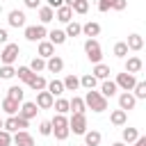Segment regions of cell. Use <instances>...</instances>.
<instances>
[{"label":"cell","mask_w":146,"mask_h":146,"mask_svg":"<svg viewBox=\"0 0 146 146\" xmlns=\"http://www.w3.org/2000/svg\"><path fill=\"white\" fill-rule=\"evenodd\" d=\"M66 32L64 30H52V32H48V41L52 43V46H62V43H66Z\"/></svg>","instance_id":"d6986e66"},{"label":"cell","mask_w":146,"mask_h":146,"mask_svg":"<svg viewBox=\"0 0 146 146\" xmlns=\"http://www.w3.org/2000/svg\"><path fill=\"white\" fill-rule=\"evenodd\" d=\"M68 130L73 135H84L87 132V114H73L68 119Z\"/></svg>","instance_id":"8992f818"},{"label":"cell","mask_w":146,"mask_h":146,"mask_svg":"<svg viewBox=\"0 0 146 146\" xmlns=\"http://www.w3.org/2000/svg\"><path fill=\"white\" fill-rule=\"evenodd\" d=\"M18 55H21L18 43H5V48H2V52H0V62H2L5 66H14V62L18 59Z\"/></svg>","instance_id":"3957f363"},{"label":"cell","mask_w":146,"mask_h":146,"mask_svg":"<svg viewBox=\"0 0 146 146\" xmlns=\"http://www.w3.org/2000/svg\"><path fill=\"white\" fill-rule=\"evenodd\" d=\"M100 139H103V135L98 130H87L84 132V146H100Z\"/></svg>","instance_id":"7402d4cb"},{"label":"cell","mask_w":146,"mask_h":146,"mask_svg":"<svg viewBox=\"0 0 146 146\" xmlns=\"http://www.w3.org/2000/svg\"><path fill=\"white\" fill-rule=\"evenodd\" d=\"M36 112H39V107H36V103H32V100H25V103H21V110H18V116H23V119H34L36 116Z\"/></svg>","instance_id":"8fae6325"},{"label":"cell","mask_w":146,"mask_h":146,"mask_svg":"<svg viewBox=\"0 0 146 146\" xmlns=\"http://www.w3.org/2000/svg\"><path fill=\"white\" fill-rule=\"evenodd\" d=\"M116 91H119V87H116V82H114V80H103V84H100V94H103L105 98L116 96Z\"/></svg>","instance_id":"ac0fdd59"},{"label":"cell","mask_w":146,"mask_h":146,"mask_svg":"<svg viewBox=\"0 0 146 146\" xmlns=\"http://www.w3.org/2000/svg\"><path fill=\"white\" fill-rule=\"evenodd\" d=\"M68 105H71V110H73V114H84V112H87V105H84V98H80V96H73V98L68 100Z\"/></svg>","instance_id":"cb8c5ba5"},{"label":"cell","mask_w":146,"mask_h":146,"mask_svg":"<svg viewBox=\"0 0 146 146\" xmlns=\"http://www.w3.org/2000/svg\"><path fill=\"white\" fill-rule=\"evenodd\" d=\"M46 87H48V82L43 75H34L30 80V89H34V91H46Z\"/></svg>","instance_id":"1f68e13d"},{"label":"cell","mask_w":146,"mask_h":146,"mask_svg":"<svg viewBox=\"0 0 146 146\" xmlns=\"http://www.w3.org/2000/svg\"><path fill=\"white\" fill-rule=\"evenodd\" d=\"M62 82H64V89H66V91H78V89H80V78H75L73 73L66 75Z\"/></svg>","instance_id":"f1b7e54d"},{"label":"cell","mask_w":146,"mask_h":146,"mask_svg":"<svg viewBox=\"0 0 146 146\" xmlns=\"http://www.w3.org/2000/svg\"><path fill=\"white\" fill-rule=\"evenodd\" d=\"M110 73H112V71H110V66H107V64H103V62H100V64H94L91 75H94L96 80H107V78H110Z\"/></svg>","instance_id":"e0dca14e"},{"label":"cell","mask_w":146,"mask_h":146,"mask_svg":"<svg viewBox=\"0 0 146 146\" xmlns=\"http://www.w3.org/2000/svg\"><path fill=\"white\" fill-rule=\"evenodd\" d=\"M55 18H57L59 23H71V21H73V9L64 5V7L55 9Z\"/></svg>","instance_id":"9a60e30c"},{"label":"cell","mask_w":146,"mask_h":146,"mask_svg":"<svg viewBox=\"0 0 146 146\" xmlns=\"http://www.w3.org/2000/svg\"><path fill=\"white\" fill-rule=\"evenodd\" d=\"M11 144L14 146H34V137L27 130H18L11 135Z\"/></svg>","instance_id":"9c48e42d"},{"label":"cell","mask_w":146,"mask_h":146,"mask_svg":"<svg viewBox=\"0 0 146 146\" xmlns=\"http://www.w3.org/2000/svg\"><path fill=\"white\" fill-rule=\"evenodd\" d=\"M114 0H98V11H110Z\"/></svg>","instance_id":"ee69618b"},{"label":"cell","mask_w":146,"mask_h":146,"mask_svg":"<svg viewBox=\"0 0 146 146\" xmlns=\"http://www.w3.org/2000/svg\"><path fill=\"white\" fill-rule=\"evenodd\" d=\"M137 137H139L137 128H123V132H121L123 144H135V141H137Z\"/></svg>","instance_id":"4dcf8cb0"},{"label":"cell","mask_w":146,"mask_h":146,"mask_svg":"<svg viewBox=\"0 0 146 146\" xmlns=\"http://www.w3.org/2000/svg\"><path fill=\"white\" fill-rule=\"evenodd\" d=\"M112 146H125V144H123V141H114Z\"/></svg>","instance_id":"816d5d0a"},{"label":"cell","mask_w":146,"mask_h":146,"mask_svg":"<svg viewBox=\"0 0 146 146\" xmlns=\"http://www.w3.org/2000/svg\"><path fill=\"white\" fill-rule=\"evenodd\" d=\"M14 75H16V68H14V66H5V64L0 66V78H2V80H11Z\"/></svg>","instance_id":"ab89813d"},{"label":"cell","mask_w":146,"mask_h":146,"mask_svg":"<svg viewBox=\"0 0 146 146\" xmlns=\"http://www.w3.org/2000/svg\"><path fill=\"white\" fill-rule=\"evenodd\" d=\"M36 107L39 110H50L52 107V103H55V98H52V94L50 91H36Z\"/></svg>","instance_id":"30bf717a"},{"label":"cell","mask_w":146,"mask_h":146,"mask_svg":"<svg viewBox=\"0 0 146 146\" xmlns=\"http://www.w3.org/2000/svg\"><path fill=\"white\" fill-rule=\"evenodd\" d=\"M0 43H2V46L9 43V32H7L5 27H0Z\"/></svg>","instance_id":"7dc6e473"},{"label":"cell","mask_w":146,"mask_h":146,"mask_svg":"<svg viewBox=\"0 0 146 146\" xmlns=\"http://www.w3.org/2000/svg\"><path fill=\"white\" fill-rule=\"evenodd\" d=\"M50 125H52L55 139H59V141H64V139L71 135V130H68V119H66L64 114H55V116L50 119Z\"/></svg>","instance_id":"7a4b0ae2"},{"label":"cell","mask_w":146,"mask_h":146,"mask_svg":"<svg viewBox=\"0 0 146 146\" xmlns=\"http://www.w3.org/2000/svg\"><path fill=\"white\" fill-rule=\"evenodd\" d=\"M39 21H41V25L55 21V9H50L48 5H46V7H39Z\"/></svg>","instance_id":"484cf974"},{"label":"cell","mask_w":146,"mask_h":146,"mask_svg":"<svg viewBox=\"0 0 146 146\" xmlns=\"http://www.w3.org/2000/svg\"><path fill=\"white\" fill-rule=\"evenodd\" d=\"M128 7V0H114L112 2V9H116V11H123Z\"/></svg>","instance_id":"f6af8a7d"},{"label":"cell","mask_w":146,"mask_h":146,"mask_svg":"<svg viewBox=\"0 0 146 146\" xmlns=\"http://www.w3.org/2000/svg\"><path fill=\"white\" fill-rule=\"evenodd\" d=\"M52 107H55V112H57V114H66V112H71V105H68V100H66V98H55Z\"/></svg>","instance_id":"836d02e7"},{"label":"cell","mask_w":146,"mask_h":146,"mask_svg":"<svg viewBox=\"0 0 146 146\" xmlns=\"http://www.w3.org/2000/svg\"><path fill=\"white\" fill-rule=\"evenodd\" d=\"M2 130H7V132H18L21 128H18V114L16 116H9V119H5V125H2Z\"/></svg>","instance_id":"e575fe53"},{"label":"cell","mask_w":146,"mask_h":146,"mask_svg":"<svg viewBox=\"0 0 146 146\" xmlns=\"http://www.w3.org/2000/svg\"><path fill=\"white\" fill-rule=\"evenodd\" d=\"M114 55L116 57H128V43L125 41H119V43H114Z\"/></svg>","instance_id":"f35d334b"},{"label":"cell","mask_w":146,"mask_h":146,"mask_svg":"<svg viewBox=\"0 0 146 146\" xmlns=\"http://www.w3.org/2000/svg\"><path fill=\"white\" fill-rule=\"evenodd\" d=\"M2 110H5L9 116H16L18 110H21V103H18V100H11V98H2Z\"/></svg>","instance_id":"44dd1931"},{"label":"cell","mask_w":146,"mask_h":146,"mask_svg":"<svg viewBox=\"0 0 146 146\" xmlns=\"http://www.w3.org/2000/svg\"><path fill=\"white\" fill-rule=\"evenodd\" d=\"M71 9H73V14H87L89 11V0H75V5Z\"/></svg>","instance_id":"74e56055"},{"label":"cell","mask_w":146,"mask_h":146,"mask_svg":"<svg viewBox=\"0 0 146 146\" xmlns=\"http://www.w3.org/2000/svg\"><path fill=\"white\" fill-rule=\"evenodd\" d=\"M36 52H39V57H43V59H50V57L55 55V46H52L50 41H39V48H36Z\"/></svg>","instance_id":"2e32d148"},{"label":"cell","mask_w":146,"mask_h":146,"mask_svg":"<svg viewBox=\"0 0 146 146\" xmlns=\"http://www.w3.org/2000/svg\"><path fill=\"white\" fill-rule=\"evenodd\" d=\"M2 125H5V121H2V119H0V130H2Z\"/></svg>","instance_id":"f5cc1de1"},{"label":"cell","mask_w":146,"mask_h":146,"mask_svg":"<svg viewBox=\"0 0 146 146\" xmlns=\"http://www.w3.org/2000/svg\"><path fill=\"white\" fill-rule=\"evenodd\" d=\"M46 91H50V94H52V98H59L66 89H64V82H62V80H52V82H48Z\"/></svg>","instance_id":"603a6c76"},{"label":"cell","mask_w":146,"mask_h":146,"mask_svg":"<svg viewBox=\"0 0 146 146\" xmlns=\"http://www.w3.org/2000/svg\"><path fill=\"white\" fill-rule=\"evenodd\" d=\"M7 21H9L11 27H25V14L21 9H11L9 16H7Z\"/></svg>","instance_id":"7c38bea8"},{"label":"cell","mask_w":146,"mask_h":146,"mask_svg":"<svg viewBox=\"0 0 146 146\" xmlns=\"http://www.w3.org/2000/svg\"><path fill=\"white\" fill-rule=\"evenodd\" d=\"M23 2H25L27 9H39L41 7V0H23Z\"/></svg>","instance_id":"bcb514c9"},{"label":"cell","mask_w":146,"mask_h":146,"mask_svg":"<svg viewBox=\"0 0 146 146\" xmlns=\"http://www.w3.org/2000/svg\"><path fill=\"white\" fill-rule=\"evenodd\" d=\"M114 82H116L119 89H123V91H132L135 84H137L139 80H137L132 73H125V71H123V73H116V80H114Z\"/></svg>","instance_id":"52a82bcc"},{"label":"cell","mask_w":146,"mask_h":146,"mask_svg":"<svg viewBox=\"0 0 146 146\" xmlns=\"http://www.w3.org/2000/svg\"><path fill=\"white\" fill-rule=\"evenodd\" d=\"M132 94H135L137 100H139V98H146V82H137L135 89H132Z\"/></svg>","instance_id":"60d3db41"},{"label":"cell","mask_w":146,"mask_h":146,"mask_svg":"<svg viewBox=\"0 0 146 146\" xmlns=\"http://www.w3.org/2000/svg\"><path fill=\"white\" fill-rule=\"evenodd\" d=\"M30 68H32V73H36V75H39V73H41V71L46 68V59L36 55V57H34V59L30 62Z\"/></svg>","instance_id":"8d00e7d4"},{"label":"cell","mask_w":146,"mask_h":146,"mask_svg":"<svg viewBox=\"0 0 146 146\" xmlns=\"http://www.w3.org/2000/svg\"><path fill=\"white\" fill-rule=\"evenodd\" d=\"M46 68H48L50 73H62V71H64V59L57 57V55H52L50 59H46Z\"/></svg>","instance_id":"5bb4252c"},{"label":"cell","mask_w":146,"mask_h":146,"mask_svg":"<svg viewBox=\"0 0 146 146\" xmlns=\"http://www.w3.org/2000/svg\"><path fill=\"white\" fill-rule=\"evenodd\" d=\"M135 105H137V98H135L132 91H121L119 94V110L128 112V110H135Z\"/></svg>","instance_id":"ba28073f"},{"label":"cell","mask_w":146,"mask_h":146,"mask_svg":"<svg viewBox=\"0 0 146 146\" xmlns=\"http://www.w3.org/2000/svg\"><path fill=\"white\" fill-rule=\"evenodd\" d=\"M141 66H144V62L139 59V57H128L125 59V73H139L141 71Z\"/></svg>","instance_id":"ffe728a7"},{"label":"cell","mask_w":146,"mask_h":146,"mask_svg":"<svg viewBox=\"0 0 146 146\" xmlns=\"http://www.w3.org/2000/svg\"><path fill=\"white\" fill-rule=\"evenodd\" d=\"M48 7L50 9H59V7H64V0H48Z\"/></svg>","instance_id":"c3c4849f"},{"label":"cell","mask_w":146,"mask_h":146,"mask_svg":"<svg viewBox=\"0 0 146 146\" xmlns=\"http://www.w3.org/2000/svg\"><path fill=\"white\" fill-rule=\"evenodd\" d=\"M39 135H43V137H50V135H52L50 121H41V123H39Z\"/></svg>","instance_id":"b9f144b4"},{"label":"cell","mask_w":146,"mask_h":146,"mask_svg":"<svg viewBox=\"0 0 146 146\" xmlns=\"http://www.w3.org/2000/svg\"><path fill=\"white\" fill-rule=\"evenodd\" d=\"M66 36H78V34H82V25L80 23H75V21H71V23H66Z\"/></svg>","instance_id":"d590c367"},{"label":"cell","mask_w":146,"mask_h":146,"mask_svg":"<svg viewBox=\"0 0 146 146\" xmlns=\"http://www.w3.org/2000/svg\"><path fill=\"white\" fill-rule=\"evenodd\" d=\"M84 52H87L89 62H94V64H100V59H103V50H100V43H98V39H87V41H84Z\"/></svg>","instance_id":"277c9868"},{"label":"cell","mask_w":146,"mask_h":146,"mask_svg":"<svg viewBox=\"0 0 146 146\" xmlns=\"http://www.w3.org/2000/svg\"><path fill=\"white\" fill-rule=\"evenodd\" d=\"M132 146H146V135H139V137H137V141H135Z\"/></svg>","instance_id":"681fc988"},{"label":"cell","mask_w":146,"mask_h":146,"mask_svg":"<svg viewBox=\"0 0 146 146\" xmlns=\"http://www.w3.org/2000/svg\"><path fill=\"white\" fill-rule=\"evenodd\" d=\"M125 121H128V112H123V110H114L110 114V123L112 125H125Z\"/></svg>","instance_id":"d4e9b609"},{"label":"cell","mask_w":146,"mask_h":146,"mask_svg":"<svg viewBox=\"0 0 146 146\" xmlns=\"http://www.w3.org/2000/svg\"><path fill=\"white\" fill-rule=\"evenodd\" d=\"M0 146H11V132L0 130Z\"/></svg>","instance_id":"7bdbcfd3"},{"label":"cell","mask_w":146,"mask_h":146,"mask_svg":"<svg viewBox=\"0 0 146 146\" xmlns=\"http://www.w3.org/2000/svg\"><path fill=\"white\" fill-rule=\"evenodd\" d=\"M16 75H18V80H21V82L30 84V80H32L36 73H32V68H30V66H18V68H16Z\"/></svg>","instance_id":"4316f807"},{"label":"cell","mask_w":146,"mask_h":146,"mask_svg":"<svg viewBox=\"0 0 146 146\" xmlns=\"http://www.w3.org/2000/svg\"><path fill=\"white\" fill-rule=\"evenodd\" d=\"M84 105L91 110V112H96V114H100V112H105L107 110V98L100 94V91H87L84 94Z\"/></svg>","instance_id":"6da1fadb"},{"label":"cell","mask_w":146,"mask_h":146,"mask_svg":"<svg viewBox=\"0 0 146 146\" xmlns=\"http://www.w3.org/2000/svg\"><path fill=\"white\" fill-rule=\"evenodd\" d=\"M96 84H98V80H96V78H94L91 73H84V75L80 78V87H84L87 91H91V89H94Z\"/></svg>","instance_id":"d6a6232c"},{"label":"cell","mask_w":146,"mask_h":146,"mask_svg":"<svg viewBox=\"0 0 146 146\" xmlns=\"http://www.w3.org/2000/svg\"><path fill=\"white\" fill-rule=\"evenodd\" d=\"M125 43H128V50H141V48H144V39H141V34H130Z\"/></svg>","instance_id":"83f0119b"},{"label":"cell","mask_w":146,"mask_h":146,"mask_svg":"<svg viewBox=\"0 0 146 146\" xmlns=\"http://www.w3.org/2000/svg\"><path fill=\"white\" fill-rule=\"evenodd\" d=\"M46 36H48L46 25H41V23H39V25H25V39H27V41H36V43H39V41H43Z\"/></svg>","instance_id":"5b68a950"},{"label":"cell","mask_w":146,"mask_h":146,"mask_svg":"<svg viewBox=\"0 0 146 146\" xmlns=\"http://www.w3.org/2000/svg\"><path fill=\"white\" fill-rule=\"evenodd\" d=\"M82 34H84L87 39H96V36L100 34V25H98L96 21H89V23L82 25Z\"/></svg>","instance_id":"4fadbf2b"},{"label":"cell","mask_w":146,"mask_h":146,"mask_svg":"<svg viewBox=\"0 0 146 146\" xmlns=\"http://www.w3.org/2000/svg\"><path fill=\"white\" fill-rule=\"evenodd\" d=\"M64 5H66V7H73V5H75V0H64Z\"/></svg>","instance_id":"f907efd6"},{"label":"cell","mask_w":146,"mask_h":146,"mask_svg":"<svg viewBox=\"0 0 146 146\" xmlns=\"http://www.w3.org/2000/svg\"><path fill=\"white\" fill-rule=\"evenodd\" d=\"M23 87L21 84H11L9 89H7V98H11V100H18V103H23Z\"/></svg>","instance_id":"f546056e"}]
</instances>
